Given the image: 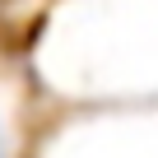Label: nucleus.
I'll list each match as a JSON object with an SVG mask.
<instances>
[{
    "instance_id": "nucleus-1",
    "label": "nucleus",
    "mask_w": 158,
    "mask_h": 158,
    "mask_svg": "<svg viewBox=\"0 0 158 158\" xmlns=\"http://www.w3.org/2000/svg\"><path fill=\"white\" fill-rule=\"evenodd\" d=\"M0 158H5V144H0Z\"/></svg>"
}]
</instances>
